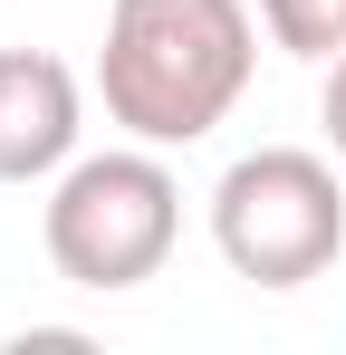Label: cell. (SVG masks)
<instances>
[{
	"instance_id": "obj_1",
	"label": "cell",
	"mask_w": 346,
	"mask_h": 355,
	"mask_svg": "<svg viewBox=\"0 0 346 355\" xmlns=\"http://www.w3.org/2000/svg\"><path fill=\"white\" fill-rule=\"evenodd\" d=\"M260 67V19L250 0H106V49H97V96L106 125L135 144H202L212 125L250 96Z\"/></svg>"
},
{
	"instance_id": "obj_5",
	"label": "cell",
	"mask_w": 346,
	"mask_h": 355,
	"mask_svg": "<svg viewBox=\"0 0 346 355\" xmlns=\"http://www.w3.org/2000/svg\"><path fill=\"white\" fill-rule=\"evenodd\" d=\"M260 29L288 58H346V0H260Z\"/></svg>"
},
{
	"instance_id": "obj_4",
	"label": "cell",
	"mask_w": 346,
	"mask_h": 355,
	"mask_svg": "<svg viewBox=\"0 0 346 355\" xmlns=\"http://www.w3.org/2000/svg\"><path fill=\"white\" fill-rule=\"evenodd\" d=\"M87 87L49 49H0V182H49L77 164Z\"/></svg>"
},
{
	"instance_id": "obj_6",
	"label": "cell",
	"mask_w": 346,
	"mask_h": 355,
	"mask_svg": "<svg viewBox=\"0 0 346 355\" xmlns=\"http://www.w3.org/2000/svg\"><path fill=\"white\" fill-rule=\"evenodd\" d=\"M318 125H327V144L346 154V58H327V87H318Z\"/></svg>"
},
{
	"instance_id": "obj_3",
	"label": "cell",
	"mask_w": 346,
	"mask_h": 355,
	"mask_svg": "<svg viewBox=\"0 0 346 355\" xmlns=\"http://www.w3.org/2000/svg\"><path fill=\"white\" fill-rule=\"evenodd\" d=\"M212 250L250 288H308L346 250V192L337 164L308 144H260L212 182Z\"/></svg>"
},
{
	"instance_id": "obj_2",
	"label": "cell",
	"mask_w": 346,
	"mask_h": 355,
	"mask_svg": "<svg viewBox=\"0 0 346 355\" xmlns=\"http://www.w3.org/2000/svg\"><path fill=\"white\" fill-rule=\"evenodd\" d=\"M49 269L67 288L125 297L145 279H164L173 240H183V182L164 173V144H106V154H77L67 173H49Z\"/></svg>"
}]
</instances>
